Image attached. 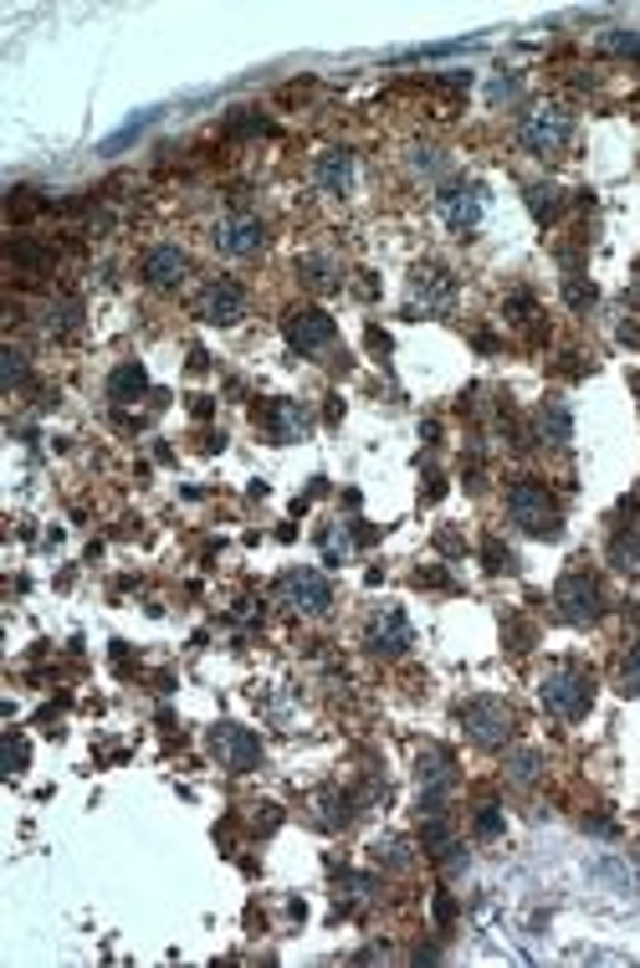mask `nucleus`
<instances>
[{
	"label": "nucleus",
	"mask_w": 640,
	"mask_h": 968,
	"mask_svg": "<svg viewBox=\"0 0 640 968\" xmlns=\"http://www.w3.org/2000/svg\"><path fill=\"white\" fill-rule=\"evenodd\" d=\"M507 518L512 528H522L528 538H558L564 534V513H558V498L539 477H518L507 487Z\"/></svg>",
	"instance_id": "nucleus-1"
},
{
	"label": "nucleus",
	"mask_w": 640,
	"mask_h": 968,
	"mask_svg": "<svg viewBox=\"0 0 640 968\" xmlns=\"http://www.w3.org/2000/svg\"><path fill=\"white\" fill-rule=\"evenodd\" d=\"M539 702L548 707V713H554V718L579 722L584 713H590V702H594L590 671L573 667V661H558V667H548V671L539 677Z\"/></svg>",
	"instance_id": "nucleus-2"
},
{
	"label": "nucleus",
	"mask_w": 640,
	"mask_h": 968,
	"mask_svg": "<svg viewBox=\"0 0 640 968\" xmlns=\"http://www.w3.org/2000/svg\"><path fill=\"white\" fill-rule=\"evenodd\" d=\"M554 610L569 625H594V620L605 616V589H600V579L584 564H569L554 585Z\"/></svg>",
	"instance_id": "nucleus-3"
},
{
	"label": "nucleus",
	"mask_w": 640,
	"mask_h": 968,
	"mask_svg": "<svg viewBox=\"0 0 640 968\" xmlns=\"http://www.w3.org/2000/svg\"><path fill=\"white\" fill-rule=\"evenodd\" d=\"M569 139H573V113L569 108H558V103H539V108L518 123V144L528 154H539V159L564 154L569 150Z\"/></svg>",
	"instance_id": "nucleus-4"
},
{
	"label": "nucleus",
	"mask_w": 640,
	"mask_h": 968,
	"mask_svg": "<svg viewBox=\"0 0 640 968\" xmlns=\"http://www.w3.org/2000/svg\"><path fill=\"white\" fill-rule=\"evenodd\" d=\"M456 722H461V733L472 738L476 749H503L507 738H512V713H507V702L487 697V692L472 697V702H461Z\"/></svg>",
	"instance_id": "nucleus-5"
},
{
	"label": "nucleus",
	"mask_w": 640,
	"mask_h": 968,
	"mask_svg": "<svg viewBox=\"0 0 640 968\" xmlns=\"http://www.w3.org/2000/svg\"><path fill=\"white\" fill-rule=\"evenodd\" d=\"M277 600H282L287 610H298V616H328L334 585L323 579L318 569H282V574H277Z\"/></svg>",
	"instance_id": "nucleus-6"
},
{
	"label": "nucleus",
	"mask_w": 640,
	"mask_h": 968,
	"mask_svg": "<svg viewBox=\"0 0 640 968\" xmlns=\"http://www.w3.org/2000/svg\"><path fill=\"white\" fill-rule=\"evenodd\" d=\"M436 211L440 220L451 226V231H476L482 226V211H487V190L476 180H446L440 184V195H436Z\"/></svg>",
	"instance_id": "nucleus-7"
},
{
	"label": "nucleus",
	"mask_w": 640,
	"mask_h": 968,
	"mask_svg": "<svg viewBox=\"0 0 640 968\" xmlns=\"http://www.w3.org/2000/svg\"><path fill=\"white\" fill-rule=\"evenodd\" d=\"M415 785H421V815H440V804L456 789V758L446 749H425L415 758Z\"/></svg>",
	"instance_id": "nucleus-8"
},
{
	"label": "nucleus",
	"mask_w": 640,
	"mask_h": 968,
	"mask_svg": "<svg viewBox=\"0 0 640 968\" xmlns=\"http://www.w3.org/2000/svg\"><path fill=\"white\" fill-rule=\"evenodd\" d=\"M410 641H415V625H410V616H404L400 605L374 610V620L364 625V652H374V656H404Z\"/></svg>",
	"instance_id": "nucleus-9"
},
{
	"label": "nucleus",
	"mask_w": 640,
	"mask_h": 968,
	"mask_svg": "<svg viewBox=\"0 0 640 968\" xmlns=\"http://www.w3.org/2000/svg\"><path fill=\"white\" fill-rule=\"evenodd\" d=\"M195 313H201L205 323H216V328H231V323H241V313H246V287H241L237 277H210V283L201 287V298H195Z\"/></svg>",
	"instance_id": "nucleus-10"
},
{
	"label": "nucleus",
	"mask_w": 640,
	"mask_h": 968,
	"mask_svg": "<svg viewBox=\"0 0 640 968\" xmlns=\"http://www.w3.org/2000/svg\"><path fill=\"white\" fill-rule=\"evenodd\" d=\"M262 241H267V226L256 216H246V211H231V216H220L216 226H210V247H216L220 256H256Z\"/></svg>",
	"instance_id": "nucleus-11"
},
{
	"label": "nucleus",
	"mask_w": 640,
	"mask_h": 968,
	"mask_svg": "<svg viewBox=\"0 0 640 968\" xmlns=\"http://www.w3.org/2000/svg\"><path fill=\"white\" fill-rule=\"evenodd\" d=\"M210 753H216V764H226L231 774H246V768L262 764V738L237 728V722H216V728H210Z\"/></svg>",
	"instance_id": "nucleus-12"
},
{
	"label": "nucleus",
	"mask_w": 640,
	"mask_h": 968,
	"mask_svg": "<svg viewBox=\"0 0 640 968\" xmlns=\"http://www.w3.org/2000/svg\"><path fill=\"white\" fill-rule=\"evenodd\" d=\"M334 334H338L334 318L323 313V308H292V313L282 318V338L298 354H323L334 344Z\"/></svg>",
	"instance_id": "nucleus-13"
},
{
	"label": "nucleus",
	"mask_w": 640,
	"mask_h": 968,
	"mask_svg": "<svg viewBox=\"0 0 640 968\" xmlns=\"http://www.w3.org/2000/svg\"><path fill=\"white\" fill-rule=\"evenodd\" d=\"M138 272H144V283L149 287H180L190 277V256L174 247V241H154V247L144 251Z\"/></svg>",
	"instance_id": "nucleus-14"
},
{
	"label": "nucleus",
	"mask_w": 640,
	"mask_h": 968,
	"mask_svg": "<svg viewBox=\"0 0 640 968\" xmlns=\"http://www.w3.org/2000/svg\"><path fill=\"white\" fill-rule=\"evenodd\" d=\"M410 298L421 302V308H446L456 298V272L440 267V262H421V267L410 272Z\"/></svg>",
	"instance_id": "nucleus-15"
},
{
	"label": "nucleus",
	"mask_w": 640,
	"mask_h": 968,
	"mask_svg": "<svg viewBox=\"0 0 640 968\" xmlns=\"http://www.w3.org/2000/svg\"><path fill=\"white\" fill-rule=\"evenodd\" d=\"M313 184L323 195H349L354 190V154L349 150H323L313 159Z\"/></svg>",
	"instance_id": "nucleus-16"
},
{
	"label": "nucleus",
	"mask_w": 640,
	"mask_h": 968,
	"mask_svg": "<svg viewBox=\"0 0 640 968\" xmlns=\"http://www.w3.org/2000/svg\"><path fill=\"white\" fill-rule=\"evenodd\" d=\"M533 435H539L543 446H554V451L569 446V441H573V410H569V401H543L539 416H533Z\"/></svg>",
	"instance_id": "nucleus-17"
},
{
	"label": "nucleus",
	"mask_w": 640,
	"mask_h": 968,
	"mask_svg": "<svg viewBox=\"0 0 640 968\" xmlns=\"http://www.w3.org/2000/svg\"><path fill=\"white\" fill-rule=\"evenodd\" d=\"M421 846L440 861V871H461V867H467V851L456 846L451 825H446L440 815H425V825H421Z\"/></svg>",
	"instance_id": "nucleus-18"
},
{
	"label": "nucleus",
	"mask_w": 640,
	"mask_h": 968,
	"mask_svg": "<svg viewBox=\"0 0 640 968\" xmlns=\"http://www.w3.org/2000/svg\"><path fill=\"white\" fill-rule=\"evenodd\" d=\"M267 426L277 441H303L307 431H313V420H307V410L298 401H271L267 405Z\"/></svg>",
	"instance_id": "nucleus-19"
},
{
	"label": "nucleus",
	"mask_w": 640,
	"mask_h": 968,
	"mask_svg": "<svg viewBox=\"0 0 640 968\" xmlns=\"http://www.w3.org/2000/svg\"><path fill=\"white\" fill-rule=\"evenodd\" d=\"M149 395V374H144V365H134V359H123L113 374H108V401L113 405H134Z\"/></svg>",
	"instance_id": "nucleus-20"
},
{
	"label": "nucleus",
	"mask_w": 640,
	"mask_h": 968,
	"mask_svg": "<svg viewBox=\"0 0 640 968\" xmlns=\"http://www.w3.org/2000/svg\"><path fill=\"white\" fill-rule=\"evenodd\" d=\"M313 815H318L323 830H343V825L354 820V804H349L343 789H318V794H313Z\"/></svg>",
	"instance_id": "nucleus-21"
},
{
	"label": "nucleus",
	"mask_w": 640,
	"mask_h": 968,
	"mask_svg": "<svg viewBox=\"0 0 640 968\" xmlns=\"http://www.w3.org/2000/svg\"><path fill=\"white\" fill-rule=\"evenodd\" d=\"M298 283H307L313 292H334V287H338V262H334V256H323V251L298 256Z\"/></svg>",
	"instance_id": "nucleus-22"
},
{
	"label": "nucleus",
	"mask_w": 640,
	"mask_h": 968,
	"mask_svg": "<svg viewBox=\"0 0 640 968\" xmlns=\"http://www.w3.org/2000/svg\"><path fill=\"white\" fill-rule=\"evenodd\" d=\"M609 569L615 574H640V528H620V534L609 538Z\"/></svg>",
	"instance_id": "nucleus-23"
},
{
	"label": "nucleus",
	"mask_w": 640,
	"mask_h": 968,
	"mask_svg": "<svg viewBox=\"0 0 640 968\" xmlns=\"http://www.w3.org/2000/svg\"><path fill=\"white\" fill-rule=\"evenodd\" d=\"M528 211L548 226V220H558V211H564V190L558 184H528Z\"/></svg>",
	"instance_id": "nucleus-24"
},
{
	"label": "nucleus",
	"mask_w": 640,
	"mask_h": 968,
	"mask_svg": "<svg viewBox=\"0 0 640 968\" xmlns=\"http://www.w3.org/2000/svg\"><path fill=\"white\" fill-rule=\"evenodd\" d=\"M539 774H543V753L539 749L507 753V779H512V785H533Z\"/></svg>",
	"instance_id": "nucleus-25"
},
{
	"label": "nucleus",
	"mask_w": 640,
	"mask_h": 968,
	"mask_svg": "<svg viewBox=\"0 0 640 968\" xmlns=\"http://www.w3.org/2000/svg\"><path fill=\"white\" fill-rule=\"evenodd\" d=\"M370 856L379 861V867H389V871H404L410 861H415V856H410V840H400V835H389V840H374Z\"/></svg>",
	"instance_id": "nucleus-26"
},
{
	"label": "nucleus",
	"mask_w": 640,
	"mask_h": 968,
	"mask_svg": "<svg viewBox=\"0 0 640 968\" xmlns=\"http://www.w3.org/2000/svg\"><path fill=\"white\" fill-rule=\"evenodd\" d=\"M41 323H47V334H72V328L83 323V308H77V302H47V308H41Z\"/></svg>",
	"instance_id": "nucleus-27"
},
{
	"label": "nucleus",
	"mask_w": 640,
	"mask_h": 968,
	"mask_svg": "<svg viewBox=\"0 0 640 968\" xmlns=\"http://www.w3.org/2000/svg\"><path fill=\"white\" fill-rule=\"evenodd\" d=\"M594 298H600V292H594V283L584 272H569V277H564V302H569L573 313H590Z\"/></svg>",
	"instance_id": "nucleus-28"
},
{
	"label": "nucleus",
	"mask_w": 640,
	"mask_h": 968,
	"mask_svg": "<svg viewBox=\"0 0 640 968\" xmlns=\"http://www.w3.org/2000/svg\"><path fill=\"white\" fill-rule=\"evenodd\" d=\"M615 682H620L625 697H640V646L620 656V667H615Z\"/></svg>",
	"instance_id": "nucleus-29"
},
{
	"label": "nucleus",
	"mask_w": 640,
	"mask_h": 968,
	"mask_svg": "<svg viewBox=\"0 0 640 968\" xmlns=\"http://www.w3.org/2000/svg\"><path fill=\"white\" fill-rule=\"evenodd\" d=\"M0 374H5V390H21V384H26V354L5 349L0 354Z\"/></svg>",
	"instance_id": "nucleus-30"
},
{
	"label": "nucleus",
	"mask_w": 640,
	"mask_h": 968,
	"mask_svg": "<svg viewBox=\"0 0 640 968\" xmlns=\"http://www.w3.org/2000/svg\"><path fill=\"white\" fill-rule=\"evenodd\" d=\"M482 564H487V574H512V553H507L497 538H487V543H482Z\"/></svg>",
	"instance_id": "nucleus-31"
},
{
	"label": "nucleus",
	"mask_w": 640,
	"mask_h": 968,
	"mask_svg": "<svg viewBox=\"0 0 640 968\" xmlns=\"http://www.w3.org/2000/svg\"><path fill=\"white\" fill-rule=\"evenodd\" d=\"M476 835H482V840L503 835V810H497V804H476Z\"/></svg>",
	"instance_id": "nucleus-32"
},
{
	"label": "nucleus",
	"mask_w": 640,
	"mask_h": 968,
	"mask_svg": "<svg viewBox=\"0 0 640 968\" xmlns=\"http://www.w3.org/2000/svg\"><path fill=\"white\" fill-rule=\"evenodd\" d=\"M605 47L620 51V57H640V32H609Z\"/></svg>",
	"instance_id": "nucleus-33"
},
{
	"label": "nucleus",
	"mask_w": 640,
	"mask_h": 968,
	"mask_svg": "<svg viewBox=\"0 0 640 968\" xmlns=\"http://www.w3.org/2000/svg\"><path fill=\"white\" fill-rule=\"evenodd\" d=\"M231 134H267L262 113H231Z\"/></svg>",
	"instance_id": "nucleus-34"
},
{
	"label": "nucleus",
	"mask_w": 640,
	"mask_h": 968,
	"mask_svg": "<svg viewBox=\"0 0 640 968\" xmlns=\"http://www.w3.org/2000/svg\"><path fill=\"white\" fill-rule=\"evenodd\" d=\"M507 318H539V308H533V298H528V292H512V298H507Z\"/></svg>",
	"instance_id": "nucleus-35"
},
{
	"label": "nucleus",
	"mask_w": 640,
	"mask_h": 968,
	"mask_svg": "<svg viewBox=\"0 0 640 968\" xmlns=\"http://www.w3.org/2000/svg\"><path fill=\"white\" fill-rule=\"evenodd\" d=\"M487 98L492 103H512L518 98V77H497V83H487Z\"/></svg>",
	"instance_id": "nucleus-36"
},
{
	"label": "nucleus",
	"mask_w": 640,
	"mask_h": 968,
	"mask_svg": "<svg viewBox=\"0 0 640 968\" xmlns=\"http://www.w3.org/2000/svg\"><path fill=\"white\" fill-rule=\"evenodd\" d=\"M410 165L421 169V175H431V169H440V150H410Z\"/></svg>",
	"instance_id": "nucleus-37"
},
{
	"label": "nucleus",
	"mask_w": 640,
	"mask_h": 968,
	"mask_svg": "<svg viewBox=\"0 0 640 968\" xmlns=\"http://www.w3.org/2000/svg\"><path fill=\"white\" fill-rule=\"evenodd\" d=\"M21 768H26V738H11V774H21Z\"/></svg>",
	"instance_id": "nucleus-38"
}]
</instances>
